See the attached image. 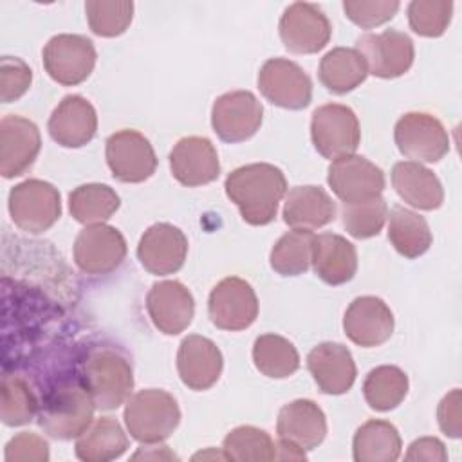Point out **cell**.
Listing matches in <instances>:
<instances>
[{
	"label": "cell",
	"instance_id": "6da1fadb",
	"mask_svg": "<svg viewBox=\"0 0 462 462\" xmlns=\"http://www.w3.org/2000/svg\"><path fill=\"white\" fill-rule=\"evenodd\" d=\"M224 188L247 224L265 226L278 213V204L287 193V180L274 164L253 162L233 170L226 177Z\"/></svg>",
	"mask_w": 462,
	"mask_h": 462
},
{
	"label": "cell",
	"instance_id": "7a4b0ae2",
	"mask_svg": "<svg viewBox=\"0 0 462 462\" xmlns=\"http://www.w3.org/2000/svg\"><path fill=\"white\" fill-rule=\"evenodd\" d=\"M94 410V399L83 383L63 381L43 397L38 424L54 439H78L92 424Z\"/></svg>",
	"mask_w": 462,
	"mask_h": 462
},
{
	"label": "cell",
	"instance_id": "3957f363",
	"mask_svg": "<svg viewBox=\"0 0 462 462\" xmlns=\"http://www.w3.org/2000/svg\"><path fill=\"white\" fill-rule=\"evenodd\" d=\"M81 383L90 392L96 408L114 410L130 397L134 372L125 354L110 346H99L85 357Z\"/></svg>",
	"mask_w": 462,
	"mask_h": 462
},
{
	"label": "cell",
	"instance_id": "277c9868",
	"mask_svg": "<svg viewBox=\"0 0 462 462\" xmlns=\"http://www.w3.org/2000/svg\"><path fill=\"white\" fill-rule=\"evenodd\" d=\"M123 417L132 439L141 444H161L177 430L180 410L171 393L148 388L126 399Z\"/></svg>",
	"mask_w": 462,
	"mask_h": 462
},
{
	"label": "cell",
	"instance_id": "5b68a950",
	"mask_svg": "<svg viewBox=\"0 0 462 462\" xmlns=\"http://www.w3.org/2000/svg\"><path fill=\"white\" fill-rule=\"evenodd\" d=\"M7 208L16 227L31 235H40L60 218L61 199L51 182L27 179L9 191Z\"/></svg>",
	"mask_w": 462,
	"mask_h": 462
},
{
	"label": "cell",
	"instance_id": "8992f818",
	"mask_svg": "<svg viewBox=\"0 0 462 462\" xmlns=\"http://www.w3.org/2000/svg\"><path fill=\"white\" fill-rule=\"evenodd\" d=\"M310 139L319 155L336 161L352 155L361 141L356 112L339 103L321 105L310 119Z\"/></svg>",
	"mask_w": 462,
	"mask_h": 462
},
{
	"label": "cell",
	"instance_id": "52a82bcc",
	"mask_svg": "<svg viewBox=\"0 0 462 462\" xmlns=\"http://www.w3.org/2000/svg\"><path fill=\"white\" fill-rule=\"evenodd\" d=\"M399 152L415 162H439L449 152V135L431 114L408 112L393 128Z\"/></svg>",
	"mask_w": 462,
	"mask_h": 462
},
{
	"label": "cell",
	"instance_id": "ba28073f",
	"mask_svg": "<svg viewBox=\"0 0 462 462\" xmlns=\"http://www.w3.org/2000/svg\"><path fill=\"white\" fill-rule=\"evenodd\" d=\"M96 58L94 43L81 34H56L42 52L45 72L65 87L83 83L92 74Z\"/></svg>",
	"mask_w": 462,
	"mask_h": 462
},
{
	"label": "cell",
	"instance_id": "9c48e42d",
	"mask_svg": "<svg viewBox=\"0 0 462 462\" xmlns=\"http://www.w3.org/2000/svg\"><path fill=\"white\" fill-rule=\"evenodd\" d=\"M356 51L365 60L368 74L383 79L402 76L410 70L415 58L411 38L395 29L359 36L356 40Z\"/></svg>",
	"mask_w": 462,
	"mask_h": 462
},
{
	"label": "cell",
	"instance_id": "30bf717a",
	"mask_svg": "<svg viewBox=\"0 0 462 462\" xmlns=\"http://www.w3.org/2000/svg\"><path fill=\"white\" fill-rule=\"evenodd\" d=\"M106 164L121 182H144L155 173L157 155L150 141L137 130H119L105 143Z\"/></svg>",
	"mask_w": 462,
	"mask_h": 462
},
{
	"label": "cell",
	"instance_id": "8fae6325",
	"mask_svg": "<svg viewBox=\"0 0 462 462\" xmlns=\"http://www.w3.org/2000/svg\"><path fill=\"white\" fill-rule=\"evenodd\" d=\"M258 88L267 101L287 110H301L312 99L309 74L287 58H271L262 65Z\"/></svg>",
	"mask_w": 462,
	"mask_h": 462
},
{
	"label": "cell",
	"instance_id": "7c38bea8",
	"mask_svg": "<svg viewBox=\"0 0 462 462\" xmlns=\"http://www.w3.org/2000/svg\"><path fill=\"white\" fill-rule=\"evenodd\" d=\"M208 314L211 323L222 330L236 332L251 327L258 316L254 289L238 276L220 280L209 292Z\"/></svg>",
	"mask_w": 462,
	"mask_h": 462
},
{
	"label": "cell",
	"instance_id": "4fadbf2b",
	"mask_svg": "<svg viewBox=\"0 0 462 462\" xmlns=\"http://www.w3.org/2000/svg\"><path fill=\"white\" fill-rule=\"evenodd\" d=\"M263 106L249 90H233L218 96L211 108V126L224 143L251 139L262 125Z\"/></svg>",
	"mask_w": 462,
	"mask_h": 462
},
{
	"label": "cell",
	"instance_id": "5bb4252c",
	"mask_svg": "<svg viewBox=\"0 0 462 462\" xmlns=\"http://www.w3.org/2000/svg\"><path fill=\"white\" fill-rule=\"evenodd\" d=\"M278 31L285 49L294 54H314L332 36V25L327 14L309 2H294L285 7Z\"/></svg>",
	"mask_w": 462,
	"mask_h": 462
},
{
	"label": "cell",
	"instance_id": "9a60e30c",
	"mask_svg": "<svg viewBox=\"0 0 462 462\" xmlns=\"http://www.w3.org/2000/svg\"><path fill=\"white\" fill-rule=\"evenodd\" d=\"M72 253L79 271L87 274H108L123 263L126 240L114 226H85L74 240Z\"/></svg>",
	"mask_w": 462,
	"mask_h": 462
},
{
	"label": "cell",
	"instance_id": "2e32d148",
	"mask_svg": "<svg viewBox=\"0 0 462 462\" xmlns=\"http://www.w3.org/2000/svg\"><path fill=\"white\" fill-rule=\"evenodd\" d=\"M327 182L336 197L345 204L381 197L386 184L384 173L379 166L366 157L354 153L330 162Z\"/></svg>",
	"mask_w": 462,
	"mask_h": 462
},
{
	"label": "cell",
	"instance_id": "e0dca14e",
	"mask_svg": "<svg viewBox=\"0 0 462 462\" xmlns=\"http://www.w3.org/2000/svg\"><path fill=\"white\" fill-rule=\"evenodd\" d=\"M42 148L38 126L22 116L9 114L0 121V173L4 179L23 175Z\"/></svg>",
	"mask_w": 462,
	"mask_h": 462
},
{
	"label": "cell",
	"instance_id": "ac0fdd59",
	"mask_svg": "<svg viewBox=\"0 0 462 462\" xmlns=\"http://www.w3.org/2000/svg\"><path fill=\"white\" fill-rule=\"evenodd\" d=\"M188 254V238L173 224L159 222L150 226L137 245V258L141 265L157 276L177 273Z\"/></svg>",
	"mask_w": 462,
	"mask_h": 462
},
{
	"label": "cell",
	"instance_id": "d6986e66",
	"mask_svg": "<svg viewBox=\"0 0 462 462\" xmlns=\"http://www.w3.org/2000/svg\"><path fill=\"white\" fill-rule=\"evenodd\" d=\"M146 310L159 332L177 336L189 327L195 301L186 285L177 280H164L153 283L148 291Z\"/></svg>",
	"mask_w": 462,
	"mask_h": 462
},
{
	"label": "cell",
	"instance_id": "ffe728a7",
	"mask_svg": "<svg viewBox=\"0 0 462 462\" xmlns=\"http://www.w3.org/2000/svg\"><path fill=\"white\" fill-rule=\"evenodd\" d=\"M343 330L352 343L374 348L392 337L393 314L381 298L359 296L345 310Z\"/></svg>",
	"mask_w": 462,
	"mask_h": 462
},
{
	"label": "cell",
	"instance_id": "44dd1931",
	"mask_svg": "<svg viewBox=\"0 0 462 462\" xmlns=\"http://www.w3.org/2000/svg\"><path fill=\"white\" fill-rule=\"evenodd\" d=\"M170 170L182 186H204L220 173L218 153L208 137H182L170 152Z\"/></svg>",
	"mask_w": 462,
	"mask_h": 462
},
{
	"label": "cell",
	"instance_id": "7402d4cb",
	"mask_svg": "<svg viewBox=\"0 0 462 462\" xmlns=\"http://www.w3.org/2000/svg\"><path fill=\"white\" fill-rule=\"evenodd\" d=\"M49 135L63 148L88 144L97 130V114L88 99L72 94L65 96L49 117Z\"/></svg>",
	"mask_w": 462,
	"mask_h": 462
},
{
	"label": "cell",
	"instance_id": "603a6c76",
	"mask_svg": "<svg viewBox=\"0 0 462 462\" xmlns=\"http://www.w3.org/2000/svg\"><path fill=\"white\" fill-rule=\"evenodd\" d=\"M224 359L218 346L199 334L182 339L177 352V372L180 381L195 392L211 388L222 374Z\"/></svg>",
	"mask_w": 462,
	"mask_h": 462
},
{
	"label": "cell",
	"instance_id": "cb8c5ba5",
	"mask_svg": "<svg viewBox=\"0 0 462 462\" xmlns=\"http://www.w3.org/2000/svg\"><path fill=\"white\" fill-rule=\"evenodd\" d=\"M307 368L323 393H346L357 375L350 350L341 343L325 341L314 346L307 356Z\"/></svg>",
	"mask_w": 462,
	"mask_h": 462
},
{
	"label": "cell",
	"instance_id": "d4e9b609",
	"mask_svg": "<svg viewBox=\"0 0 462 462\" xmlns=\"http://www.w3.org/2000/svg\"><path fill=\"white\" fill-rule=\"evenodd\" d=\"M278 439L310 451L318 448L327 435V417L310 399H296L282 406L276 420Z\"/></svg>",
	"mask_w": 462,
	"mask_h": 462
},
{
	"label": "cell",
	"instance_id": "484cf974",
	"mask_svg": "<svg viewBox=\"0 0 462 462\" xmlns=\"http://www.w3.org/2000/svg\"><path fill=\"white\" fill-rule=\"evenodd\" d=\"M312 267L318 278L328 285L350 282L357 271V253L354 244L336 233L314 235Z\"/></svg>",
	"mask_w": 462,
	"mask_h": 462
},
{
	"label": "cell",
	"instance_id": "4316f807",
	"mask_svg": "<svg viewBox=\"0 0 462 462\" xmlns=\"http://www.w3.org/2000/svg\"><path fill=\"white\" fill-rule=\"evenodd\" d=\"M392 184L397 195L411 208L433 211L444 202L439 177L415 161H401L392 168Z\"/></svg>",
	"mask_w": 462,
	"mask_h": 462
},
{
	"label": "cell",
	"instance_id": "83f0119b",
	"mask_svg": "<svg viewBox=\"0 0 462 462\" xmlns=\"http://www.w3.org/2000/svg\"><path fill=\"white\" fill-rule=\"evenodd\" d=\"M336 218V204L319 186H296L289 189L283 204V222L291 229L314 231Z\"/></svg>",
	"mask_w": 462,
	"mask_h": 462
},
{
	"label": "cell",
	"instance_id": "f1b7e54d",
	"mask_svg": "<svg viewBox=\"0 0 462 462\" xmlns=\"http://www.w3.org/2000/svg\"><path fill=\"white\" fill-rule=\"evenodd\" d=\"M128 448L126 433L112 417H101L76 439L74 453L83 462H108L119 458Z\"/></svg>",
	"mask_w": 462,
	"mask_h": 462
},
{
	"label": "cell",
	"instance_id": "f546056e",
	"mask_svg": "<svg viewBox=\"0 0 462 462\" xmlns=\"http://www.w3.org/2000/svg\"><path fill=\"white\" fill-rule=\"evenodd\" d=\"M401 448L397 428L381 419H370L361 424L352 440L356 462H393L399 458Z\"/></svg>",
	"mask_w": 462,
	"mask_h": 462
},
{
	"label": "cell",
	"instance_id": "4dcf8cb0",
	"mask_svg": "<svg viewBox=\"0 0 462 462\" xmlns=\"http://www.w3.org/2000/svg\"><path fill=\"white\" fill-rule=\"evenodd\" d=\"M368 76L365 60L356 49L334 47L319 63L318 78L332 94H346L359 87Z\"/></svg>",
	"mask_w": 462,
	"mask_h": 462
},
{
	"label": "cell",
	"instance_id": "1f68e13d",
	"mask_svg": "<svg viewBox=\"0 0 462 462\" xmlns=\"http://www.w3.org/2000/svg\"><path fill=\"white\" fill-rule=\"evenodd\" d=\"M388 240L399 254L413 260L430 249L433 236L428 222L419 213L395 206L388 213Z\"/></svg>",
	"mask_w": 462,
	"mask_h": 462
},
{
	"label": "cell",
	"instance_id": "d6a6232c",
	"mask_svg": "<svg viewBox=\"0 0 462 462\" xmlns=\"http://www.w3.org/2000/svg\"><path fill=\"white\" fill-rule=\"evenodd\" d=\"M121 206L119 195L106 184H81L69 195V209L74 220L85 226L105 224Z\"/></svg>",
	"mask_w": 462,
	"mask_h": 462
},
{
	"label": "cell",
	"instance_id": "836d02e7",
	"mask_svg": "<svg viewBox=\"0 0 462 462\" xmlns=\"http://www.w3.org/2000/svg\"><path fill=\"white\" fill-rule=\"evenodd\" d=\"M253 361L256 370L271 379L291 377L300 368L296 346L278 334H262L254 339Z\"/></svg>",
	"mask_w": 462,
	"mask_h": 462
},
{
	"label": "cell",
	"instance_id": "e575fe53",
	"mask_svg": "<svg viewBox=\"0 0 462 462\" xmlns=\"http://www.w3.org/2000/svg\"><path fill=\"white\" fill-rule=\"evenodd\" d=\"M408 375L393 365H383L368 372L363 383L366 404L375 411H390L397 408L408 393Z\"/></svg>",
	"mask_w": 462,
	"mask_h": 462
},
{
	"label": "cell",
	"instance_id": "d590c367",
	"mask_svg": "<svg viewBox=\"0 0 462 462\" xmlns=\"http://www.w3.org/2000/svg\"><path fill=\"white\" fill-rule=\"evenodd\" d=\"M312 231L291 229L278 238L269 254V263L280 276H300L312 262Z\"/></svg>",
	"mask_w": 462,
	"mask_h": 462
},
{
	"label": "cell",
	"instance_id": "8d00e7d4",
	"mask_svg": "<svg viewBox=\"0 0 462 462\" xmlns=\"http://www.w3.org/2000/svg\"><path fill=\"white\" fill-rule=\"evenodd\" d=\"M222 451L227 460L240 462H258V460H274L276 444L267 431L254 426H238L231 430L226 439Z\"/></svg>",
	"mask_w": 462,
	"mask_h": 462
},
{
	"label": "cell",
	"instance_id": "74e56055",
	"mask_svg": "<svg viewBox=\"0 0 462 462\" xmlns=\"http://www.w3.org/2000/svg\"><path fill=\"white\" fill-rule=\"evenodd\" d=\"M38 401L31 386L20 375L5 374L2 377L0 417L5 426H23L38 413Z\"/></svg>",
	"mask_w": 462,
	"mask_h": 462
},
{
	"label": "cell",
	"instance_id": "f35d334b",
	"mask_svg": "<svg viewBox=\"0 0 462 462\" xmlns=\"http://www.w3.org/2000/svg\"><path fill=\"white\" fill-rule=\"evenodd\" d=\"M87 22L94 34L114 38L123 34L134 18V2L128 0H88L85 4Z\"/></svg>",
	"mask_w": 462,
	"mask_h": 462
},
{
	"label": "cell",
	"instance_id": "ab89813d",
	"mask_svg": "<svg viewBox=\"0 0 462 462\" xmlns=\"http://www.w3.org/2000/svg\"><path fill=\"white\" fill-rule=\"evenodd\" d=\"M388 218V206L383 197L341 206V222L346 233L365 240L381 233Z\"/></svg>",
	"mask_w": 462,
	"mask_h": 462
},
{
	"label": "cell",
	"instance_id": "60d3db41",
	"mask_svg": "<svg viewBox=\"0 0 462 462\" xmlns=\"http://www.w3.org/2000/svg\"><path fill=\"white\" fill-rule=\"evenodd\" d=\"M451 14L453 2L449 0H413L408 5V23L415 34L424 38L442 36Z\"/></svg>",
	"mask_w": 462,
	"mask_h": 462
},
{
	"label": "cell",
	"instance_id": "b9f144b4",
	"mask_svg": "<svg viewBox=\"0 0 462 462\" xmlns=\"http://www.w3.org/2000/svg\"><path fill=\"white\" fill-rule=\"evenodd\" d=\"M397 0H345V16L361 29H374L390 22L399 11Z\"/></svg>",
	"mask_w": 462,
	"mask_h": 462
},
{
	"label": "cell",
	"instance_id": "7bdbcfd3",
	"mask_svg": "<svg viewBox=\"0 0 462 462\" xmlns=\"http://www.w3.org/2000/svg\"><path fill=\"white\" fill-rule=\"evenodd\" d=\"M32 70L16 56H2L0 60V99L11 103L20 99L31 87Z\"/></svg>",
	"mask_w": 462,
	"mask_h": 462
},
{
	"label": "cell",
	"instance_id": "ee69618b",
	"mask_svg": "<svg viewBox=\"0 0 462 462\" xmlns=\"http://www.w3.org/2000/svg\"><path fill=\"white\" fill-rule=\"evenodd\" d=\"M4 458L7 462H14V460L47 462L49 460V444L43 437H40L36 433L22 431V433L14 435L5 444Z\"/></svg>",
	"mask_w": 462,
	"mask_h": 462
},
{
	"label": "cell",
	"instance_id": "f6af8a7d",
	"mask_svg": "<svg viewBox=\"0 0 462 462\" xmlns=\"http://www.w3.org/2000/svg\"><path fill=\"white\" fill-rule=\"evenodd\" d=\"M460 390L455 388L442 397L437 408V420L444 435L451 439H460L462 435V413H460Z\"/></svg>",
	"mask_w": 462,
	"mask_h": 462
},
{
	"label": "cell",
	"instance_id": "bcb514c9",
	"mask_svg": "<svg viewBox=\"0 0 462 462\" xmlns=\"http://www.w3.org/2000/svg\"><path fill=\"white\" fill-rule=\"evenodd\" d=\"M406 460H428V462H446L448 451L444 444L435 437H422L410 444Z\"/></svg>",
	"mask_w": 462,
	"mask_h": 462
},
{
	"label": "cell",
	"instance_id": "7dc6e473",
	"mask_svg": "<svg viewBox=\"0 0 462 462\" xmlns=\"http://www.w3.org/2000/svg\"><path fill=\"white\" fill-rule=\"evenodd\" d=\"M276 458L280 460H305L307 455L301 448L298 446H292L289 442H283V440H278L276 444Z\"/></svg>",
	"mask_w": 462,
	"mask_h": 462
}]
</instances>
